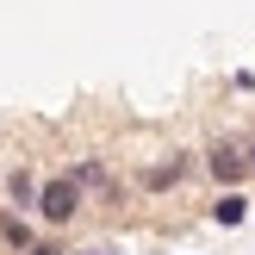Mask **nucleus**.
Wrapping results in <instances>:
<instances>
[{"label": "nucleus", "instance_id": "8", "mask_svg": "<svg viewBox=\"0 0 255 255\" xmlns=\"http://www.w3.org/2000/svg\"><path fill=\"white\" fill-rule=\"evenodd\" d=\"M94 255H119V249H94Z\"/></svg>", "mask_w": 255, "mask_h": 255}, {"label": "nucleus", "instance_id": "1", "mask_svg": "<svg viewBox=\"0 0 255 255\" xmlns=\"http://www.w3.org/2000/svg\"><path fill=\"white\" fill-rule=\"evenodd\" d=\"M87 206V187L75 181V174H56V181H44V199H37V218L50 224V231H62V224H75V212Z\"/></svg>", "mask_w": 255, "mask_h": 255}, {"label": "nucleus", "instance_id": "7", "mask_svg": "<svg viewBox=\"0 0 255 255\" xmlns=\"http://www.w3.org/2000/svg\"><path fill=\"white\" fill-rule=\"evenodd\" d=\"M0 237H6V243L19 249V255H31V249H37V237H31V224H25L19 212H0Z\"/></svg>", "mask_w": 255, "mask_h": 255}, {"label": "nucleus", "instance_id": "3", "mask_svg": "<svg viewBox=\"0 0 255 255\" xmlns=\"http://www.w3.org/2000/svg\"><path fill=\"white\" fill-rule=\"evenodd\" d=\"M199 168H206V156L174 149V156H162V162H149V168H143V187H149V193H168V187H181L187 174H199Z\"/></svg>", "mask_w": 255, "mask_h": 255}, {"label": "nucleus", "instance_id": "4", "mask_svg": "<svg viewBox=\"0 0 255 255\" xmlns=\"http://www.w3.org/2000/svg\"><path fill=\"white\" fill-rule=\"evenodd\" d=\"M6 199H12V206H25V212H37V199H44V181H37V174L19 162V168H6Z\"/></svg>", "mask_w": 255, "mask_h": 255}, {"label": "nucleus", "instance_id": "2", "mask_svg": "<svg viewBox=\"0 0 255 255\" xmlns=\"http://www.w3.org/2000/svg\"><path fill=\"white\" fill-rule=\"evenodd\" d=\"M206 174L218 187H243L249 174H255V156H249V143H231V137H218V143L206 149Z\"/></svg>", "mask_w": 255, "mask_h": 255}, {"label": "nucleus", "instance_id": "5", "mask_svg": "<svg viewBox=\"0 0 255 255\" xmlns=\"http://www.w3.org/2000/svg\"><path fill=\"white\" fill-rule=\"evenodd\" d=\"M243 218H249V193H243V187H224V193L212 199V224L231 231V224H243Z\"/></svg>", "mask_w": 255, "mask_h": 255}, {"label": "nucleus", "instance_id": "6", "mask_svg": "<svg viewBox=\"0 0 255 255\" xmlns=\"http://www.w3.org/2000/svg\"><path fill=\"white\" fill-rule=\"evenodd\" d=\"M69 174H75V181H81V187H94V193L119 199V181H112V174H106V162H81V168H69Z\"/></svg>", "mask_w": 255, "mask_h": 255}]
</instances>
